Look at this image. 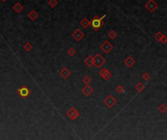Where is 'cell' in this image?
<instances>
[{"label": "cell", "mask_w": 167, "mask_h": 140, "mask_svg": "<svg viewBox=\"0 0 167 140\" xmlns=\"http://www.w3.org/2000/svg\"><path fill=\"white\" fill-rule=\"evenodd\" d=\"M91 81H92V78H91L89 75H85L83 78H82V82L85 83V85H88Z\"/></svg>", "instance_id": "cell-19"}, {"label": "cell", "mask_w": 167, "mask_h": 140, "mask_svg": "<svg viewBox=\"0 0 167 140\" xmlns=\"http://www.w3.org/2000/svg\"><path fill=\"white\" fill-rule=\"evenodd\" d=\"M143 78H144V80H145V81H149V80H150V78H151L150 73H149V72H145V73L143 74Z\"/></svg>", "instance_id": "cell-26"}, {"label": "cell", "mask_w": 167, "mask_h": 140, "mask_svg": "<svg viewBox=\"0 0 167 140\" xmlns=\"http://www.w3.org/2000/svg\"><path fill=\"white\" fill-rule=\"evenodd\" d=\"M99 74H100V76H101L105 81H107V80L112 76V73L107 70V69H102V70L99 71Z\"/></svg>", "instance_id": "cell-6"}, {"label": "cell", "mask_w": 167, "mask_h": 140, "mask_svg": "<svg viewBox=\"0 0 167 140\" xmlns=\"http://www.w3.org/2000/svg\"><path fill=\"white\" fill-rule=\"evenodd\" d=\"M1 1H3V2H4V1H6V0H1Z\"/></svg>", "instance_id": "cell-28"}, {"label": "cell", "mask_w": 167, "mask_h": 140, "mask_svg": "<svg viewBox=\"0 0 167 140\" xmlns=\"http://www.w3.org/2000/svg\"><path fill=\"white\" fill-rule=\"evenodd\" d=\"M115 91H116L118 94H122V93H124L125 89H124V87H123L122 85H117V86L115 87Z\"/></svg>", "instance_id": "cell-21"}, {"label": "cell", "mask_w": 167, "mask_h": 140, "mask_svg": "<svg viewBox=\"0 0 167 140\" xmlns=\"http://www.w3.org/2000/svg\"><path fill=\"white\" fill-rule=\"evenodd\" d=\"M158 110H159V112H160L161 114H164V113H166L167 112V106L164 104V103H161L160 106L158 107Z\"/></svg>", "instance_id": "cell-18"}, {"label": "cell", "mask_w": 167, "mask_h": 140, "mask_svg": "<svg viewBox=\"0 0 167 140\" xmlns=\"http://www.w3.org/2000/svg\"><path fill=\"white\" fill-rule=\"evenodd\" d=\"M85 64H86V66H88L89 68H91V67H93L94 66V57L93 56H88L86 59H85Z\"/></svg>", "instance_id": "cell-13"}, {"label": "cell", "mask_w": 167, "mask_h": 140, "mask_svg": "<svg viewBox=\"0 0 167 140\" xmlns=\"http://www.w3.org/2000/svg\"><path fill=\"white\" fill-rule=\"evenodd\" d=\"M135 88H136V90H137L138 92H142V91L145 89V84L142 83V82H138V83L136 84Z\"/></svg>", "instance_id": "cell-17"}, {"label": "cell", "mask_w": 167, "mask_h": 140, "mask_svg": "<svg viewBox=\"0 0 167 140\" xmlns=\"http://www.w3.org/2000/svg\"><path fill=\"white\" fill-rule=\"evenodd\" d=\"M13 9H14V11H15L16 13H21V12L24 10V6H23L20 2H17V3L13 6Z\"/></svg>", "instance_id": "cell-14"}, {"label": "cell", "mask_w": 167, "mask_h": 140, "mask_svg": "<svg viewBox=\"0 0 167 140\" xmlns=\"http://www.w3.org/2000/svg\"><path fill=\"white\" fill-rule=\"evenodd\" d=\"M24 49L25 51H29V50L32 49V45H31L29 42H26V43L24 45Z\"/></svg>", "instance_id": "cell-24"}, {"label": "cell", "mask_w": 167, "mask_h": 140, "mask_svg": "<svg viewBox=\"0 0 167 140\" xmlns=\"http://www.w3.org/2000/svg\"><path fill=\"white\" fill-rule=\"evenodd\" d=\"M162 37H163V33H162L161 31H158V32H156V33L155 34V39L156 41H160Z\"/></svg>", "instance_id": "cell-20"}, {"label": "cell", "mask_w": 167, "mask_h": 140, "mask_svg": "<svg viewBox=\"0 0 167 140\" xmlns=\"http://www.w3.org/2000/svg\"><path fill=\"white\" fill-rule=\"evenodd\" d=\"M67 116L71 119V120H72V121H75L78 117H79V113H78V111L75 109V108H73V107H72L68 112H67Z\"/></svg>", "instance_id": "cell-4"}, {"label": "cell", "mask_w": 167, "mask_h": 140, "mask_svg": "<svg viewBox=\"0 0 167 140\" xmlns=\"http://www.w3.org/2000/svg\"><path fill=\"white\" fill-rule=\"evenodd\" d=\"M17 92H18V94H19L21 97H23V98H26V97L30 94V90H29L26 86H23V87L19 88Z\"/></svg>", "instance_id": "cell-7"}, {"label": "cell", "mask_w": 167, "mask_h": 140, "mask_svg": "<svg viewBox=\"0 0 167 140\" xmlns=\"http://www.w3.org/2000/svg\"><path fill=\"white\" fill-rule=\"evenodd\" d=\"M107 36H108L110 39H114V38L117 36V34H116V32H115L114 30H109L108 33H107Z\"/></svg>", "instance_id": "cell-22"}, {"label": "cell", "mask_w": 167, "mask_h": 140, "mask_svg": "<svg viewBox=\"0 0 167 140\" xmlns=\"http://www.w3.org/2000/svg\"><path fill=\"white\" fill-rule=\"evenodd\" d=\"M113 49V46H112V44L111 43H109L108 41H105L102 45H101V50L102 51H104L105 53H109L111 50Z\"/></svg>", "instance_id": "cell-8"}, {"label": "cell", "mask_w": 167, "mask_h": 140, "mask_svg": "<svg viewBox=\"0 0 167 140\" xmlns=\"http://www.w3.org/2000/svg\"><path fill=\"white\" fill-rule=\"evenodd\" d=\"M104 103L106 104V106H107V108H112V107L116 104V99H115L112 95H108V96H107V98L105 99Z\"/></svg>", "instance_id": "cell-5"}, {"label": "cell", "mask_w": 167, "mask_h": 140, "mask_svg": "<svg viewBox=\"0 0 167 140\" xmlns=\"http://www.w3.org/2000/svg\"><path fill=\"white\" fill-rule=\"evenodd\" d=\"M28 18L31 20V21H35L36 19H37V17H38V14L34 11V10H32V11H30L29 13H28Z\"/></svg>", "instance_id": "cell-15"}, {"label": "cell", "mask_w": 167, "mask_h": 140, "mask_svg": "<svg viewBox=\"0 0 167 140\" xmlns=\"http://www.w3.org/2000/svg\"><path fill=\"white\" fill-rule=\"evenodd\" d=\"M157 7H158V5L155 0H149L145 5V8L151 13H154L157 9Z\"/></svg>", "instance_id": "cell-3"}, {"label": "cell", "mask_w": 167, "mask_h": 140, "mask_svg": "<svg viewBox=\"0 0 167 140\" xmlns=\"http://www.w3.org/2000/svg\"><path fill=\"white\" fill-rule=\"evenodd\" d=\"M135 63H136V61H135V60L133 59V57H131V56L127 57V58L125 59V61H124L125 66H126V67H128V68L133 67V66L135 65Z\"/></svg>", "instance_id": "cell-10"}, {"label": "cell", "mask_w": 167, "mask_h": 140, "mask_svg": "<svg viewBox=\"0 0 167 140\" xmlns=\"http://www.w3.org/2000/svg\"><path fill=\"white\" fill-rule=\"evenodd\" d=\"M48 4L51 8H55L57 5H58V1L57 0H49L48 1Z\"/></svg>", "instance_id": "cell-23"}, {"label": "cell", "mask_w": 167, "mask_h": 140, "mask_svg": "<svg viewBox=\"0 0 167 140\" xmlns=\"http://www.w3.org/2000/svg\"><path fill=\"white\" fill-rule=\"evenodd\" d=\"M105 63H106V59L102 55L97 54L96 56H94V66H96V68L100 69Z\"/></svg>", "instance_id": "cell-2"}, {"label": "cell", "mask_w": 167, "mask_h": 140, "mask_svg": "<svg viewBox=\"0 0 167 140\" xmlns=\"http://www.w3.org/2000/svg\"><path fill=\"white\" fill-rule=\"evenodd\" d=\"M72 37L76 40V41H80L82 38L84 37V33L82 30H80L79 28H77V29H75L74 31H73V33H72Z\"/></svg>", "instance_id": "cell-9"}, {"label": "cell", "mask_w": 167, "mask_h": 140, "mask_svg": "<svg viewBox=\"0 0 167 140\" xmlns=\"http://www.w3.org/2000/svg\"><path fill=\"white\" fill-rule=\"evenodd\" d=\"M81 26H82V28H87L90 25H91V21H89L87 18H84L83 20L81 21Z\"/></svg>", "instance_id": "cell-16"}, {"label": "cell", "mask_w": 167, "mask_h": 140, "mask_svg": "<svg viewBox=\"0 0 167 140\" xmlns=\"http://www.w3.org/2000/svg\"><path fill=\"white\" fill-rule=\"evenodd\" d=\"M68 54H69L71 57L74 56V55H75V50H74V48H72V47L69 48V50H68Z\"/></svg>", "instance_id": "cell-25"}, {"label": "cell", "mask_w": 167, "mask_h": 140, "mask_svg": "<svg viewBox=\"0 0 167 140\" xmlns=\"http://www.w3.org/2000/svg\"><path fill=\"white\" fill-rule=\"evenodd\" d=\"M160 42H161V43H167V36L166 35H163V37L161 38Z\"/></svg>", "instance_id": "cell-27"}, {"label": "cell", "mask_w": 167, "mask_h": 140, "mask_svg": "<svg viewBox=\"0 0 167 140\" xmlns=\"http://www.w3.org/2000/svg\"><path fill=\"white\" fill-rule=\"evenodd\" d=\"M106 18V16L104 15L102 18H99L97 16H95L92 20H91V27L93 28L94 30H99L101 28V27L104 25L103 24V20Z\"/></svg>", "instance_id": "cell-1"}, {"label": "cell", "mask_w": 167, "mask_h": 140, "mask_svg": "<svg viewBox=\"0 0 167 140\" xmlns=\"http://www.w3.org/2000/svg\"><path fill=\"white\" fill-rule=\"evenodd\" d=\"M60 74H61V76L63 78H68L71 75V71L69 70L68 68H64V69H62L60 70Z\"/></svg>", "instance_id": "cell-12"}, {"label": "cell", "mask_w": 167, "mask_h": 140, "mask_svg": "<svg viewBox=\"0 0 167 140\" xmlns=\"http://www.w3.org/2000/svg\"><path fill=\"white\" fill-rule=\"evenodd\" d=\"M81 92L83 93L85 96H90L92 93H93V88L88 84V85H86V86H84L83 88H82V90H81Z\"/></svg>", "instance_id": "cell-11"}]
</instances>
